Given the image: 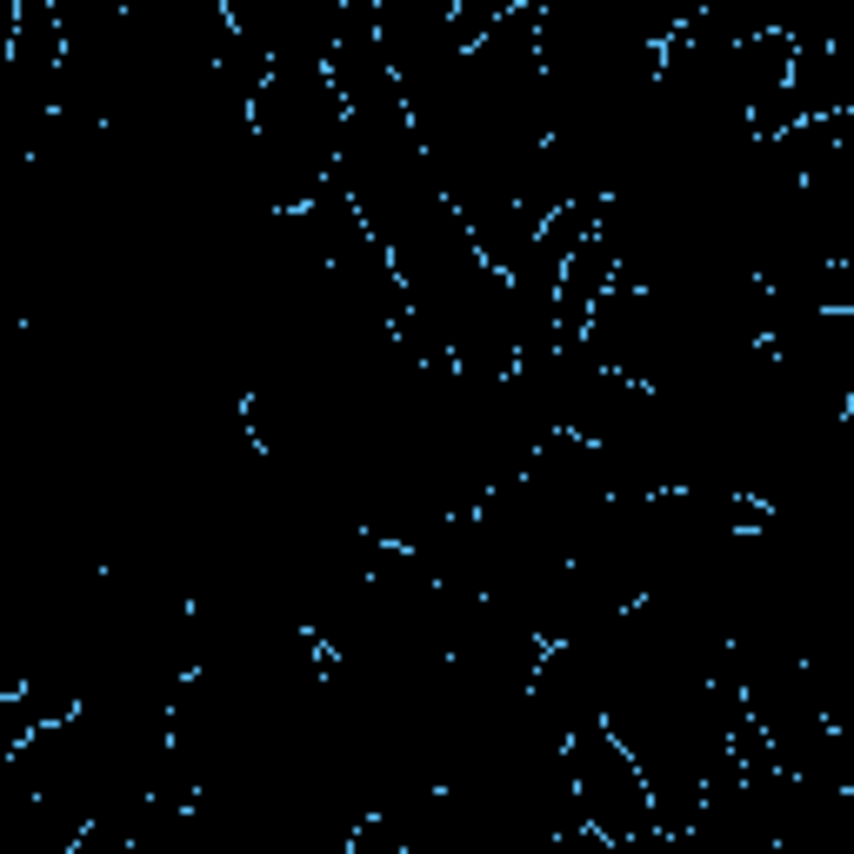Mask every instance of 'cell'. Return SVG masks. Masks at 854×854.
<instances>
[{
  "mask_svg": "<svg viewBox=\"0 0 854 854\" xmlns=\"http://www.w3.org/2000/svg\"><path fill=\"white\" fill-rule=\"evenodd\" d=\"M101 834H108V821H88V841H80V847H94V841H101ZM108 841H114V847H127V828H114V834H108Z\"/></svg>",
  "mask_w": 854,
  "mask_h": 854,
  "instance_id": "obj_1",
  "label": "cell"
}]
</instances>
